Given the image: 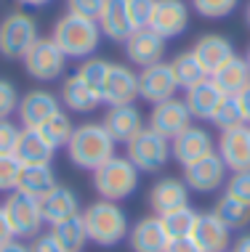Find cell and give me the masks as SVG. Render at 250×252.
<instances>
[{
	"mask_svg": "<svg viewBox=\"0 0 250 252\" xmlns=\"http://www.w3.org/2000/svg\"><path fill=\"white\" fill-rule=\"evenodd\" d=\"M229 252H250V234H242L232 242V250Z\"/></svg>",
	"mask_w": 250,
	"mask_h": 252,
	"instance_id": "681fc988",
	"label": "cell"
},
{
	"mask_svg": "<svg viewBox=\"0 0 250 252\" xmlns=\"http://www.w3.org/2000/svg\"><path fill=\"white\" fill-rule=\"evenodd\" d=\"M80 215H83L88 239L93 244H99V247H114L131 231L125 210L117 202H109V199H99V202L88 204Z\"/></svg>",
	"mask_w": 250,
	"mask_h": 252,
	"instance_id": "3957f363",
	"label": "cell"
},
{
	"mask_svg": "<svg viewBox=\"0 0 250 252\" xmlns=\"http://www.w3.org/2000/svg\"><path fill=\"white\" fill-rule=\"evenodd\" d=\"M30 252H64V250L59 247L56 236H53L51 231H48V234H37V236H32Z\"/></svg>",
	"mask_w": 250,
	"mask_h": 252,
	"instance_id": "ee69618b",
	"label": "cell"
},
{
	"mask_svg": "<svg viewBox=\"0 0 250 252\" xmlns=\"http://www.w3.org/2000/svg\"><path fill=\"white\" fill-rule=\"evenodd\" d=\"M168 242H171V236H168L160 215L141 218L128 231V244L133 252H165Z\"/></svg>",
	"mask_w": 250,
	"mask_h": 252,
	"instance_id": "44dd1931",
	"label": "cell"
},
{
	"mask_svg": "<svg viewBox=\"0 0 250 252\" xmlns=\"http://www.w3.org/2000/svg\"><path fill=\"white\" fill-rule=\"evenodd\" d=\"M62 109V98L56 96V93L45 91V88H32V91H27L22 98H19V122H22V127H32V130H37L43 122H48L53 114Z\"/></svg>",
	"mask_w": 250,
	"mask_h": 252,
	"instance_id": "7c38bea8",
	"label": "cell"
},
{
	"mask_svg": "<svg viewBox=\"0 0 250 252\" xmlns=\"http://www.w3.org/2000/svg\"><path fill=\"white\" fill-rule=\"evenodd\" d=\"M211 122L218 127L221 133L232 130V127H237V125H245V120H242V109L237 104V96H224L221 98V104H218V109H215Z\"/></svg>",
	"mask_w": 250,
	"mask_h": 252,
	"instance_id": "d590c367",
	"label": "cell"
},
{
	"mask_svg": "<svg viewBox=\"0 0 250 252\" xmlns=\"http://www.w3.org/2000/svg\"><path fill=\"white\" fill-rule=\"evenodd\" d=\"M96 22L101 27V35L114 40V43H125V37L133 32L128 0H104V8H101Z\"/></svg>",
	"mask_w": 250,
	"mask_h": 252,
	"instance_id": "cb8c5ba5",
	"label": "cell"
},
{
	"mask_svg": "<svg viewBox=\"0 0 250 252\" xmlns=\"http://www.w3.org/2000/svg\"><path fill=\"white\" fill-rule=\"evenodd\" d=\"M40 135H43L45 141L53 146V149H67V144H70V138H72V133H75V122H72V117L67 112H62L59 109L56 114L48 120V122H43V125L37 127Z\"/></svg>",
	"mask_w": 250,
	"mask_h": 252,
	"instance_id": "d6a6232c",
	"label": "cell"
},
{
	"mask_svg": "<svg viewBox=\"0 0 250 252\" xmlns=\"http://www.w3.org/2000/svg\"><path fill=\"white\" fill-rule=\"evenodd\" d=\"M179 93V83L171 69V61H157L152 66L139 69V98L146 104H160V101L176 98Z\"/></svg>",
	"mask_w": 250,
	"mask_h": 252,
	"instance_id": "9c48e42d",
	"label": "cell"
},
{
	"mask_svg": "<svg viewBox=\"0 0 250 252\" xmlns=\"http://www.w3.org/2000/svg\"><path fill=\"white\" fill-rule=\"evenodd\" d=\"M139 101V72L131 64H112L101 88V104L125 106Z\"/></svg>",
	"mask_w": 250,
	"mask_h": 252,
	"instance_id": "8fae6325",
	"label": "cell"
},
{
	"mask_svg": "<svg viewBox=\"0 0 250 252\" xmlns=\"http://www.w3.org/2000/svg\"><path fill=\"white\" fill-rule=\"evenodd\" d=\"M221 98H224V93L218 91V85L213 83L211 77H205L202 83L192 85L186 91L184 96V104L189 109V114H192V120H200V122H211L215 109H218Z\"/></svg>",
	"mask_w": 250,
	"mask_h": 252,
	"instance_id": "603a6c76",
	"label": "cell"
},
{
	"mask_svg": "<svg viewBox=\"0 0 250 252\" xmlns=\"http://www.w3.org/2000/svg\"><path fill=\"white\" fill-rule=\"evenodd\" d=\"M215 154L224 159L229 173L250 170V125H237L221 133L218 144H215Z\"/></svg>",
	"mask_w": 250,
	"mask_h": 252,
	"instance_id": "ac0fdd59",
	"label": "cell"
},
{
	"mask_svg": "<svg viewBox=\"0 0 250 252\" xmlns=\"http://www.w3.org/2000/svg\"><path fill=\"white\" fill-rule=\"evenodd\" d=\"M22 127L11 120H0V154H13V149L19 144Z\"/></svg>",
	"mask_w": 250,
	"mask_h": 252,
	"instance_id": "b9f144b4",
	"label": "cell"
},
{
	"mask_svg": "<svg viewBox=\"0 0 250 252\" xmlns=\"http://www.w3.org/2000/svg\"><path fill=\"white\" fill-rule=\"evenodd\" d=\"M22 5H30V8H40V5H48L51 0H19Z\"/></svg>",
	"mask_w": 250,
	"mask_h": 252,
	"instance_id": "f907efd6",
	"label": "cell"
},
{
	"mask_svg": "<svg viewBox=\"0 0 250 252\" xmlns=\"http://www.w3.org/2000/svg\"><path fill=\"white\" fill-rule=\"evenodd\" d=\"M211 80L218 85V91L224 93V96H237V93H242L250 85V69H248L245 56H237V53H234L232 59L224 61V64L211 74Z\"/></svg>",
	"mask_w": 250,
	"mask_h": 252,
	"instance_id": "484cf974",
	"label": "cell"
},
{
	"mask_svg": "<svg viewBox=\"0 0 250 252\" xmlns=\"http://www.w3.org/2000/svg\"><path fill=\"white\" fill-rule=\"evenodd\" d=\"M125 157L136 165L139 173H160L171 159V141L144 127L131 144H125Z\"/></svg>",
	"mask_w": 250,
	"mask_h": 252,
	"instance_id": "52a82bcc",
	"label": "cell"
},
{
	"mask_svg": "<svg viewBox=\"0 0 250 252\" xmlns=\"http://www.w3.org/2000/svg\"><path fill=\"white\" fill-rule=\"evenodd\" d=\"M211 213L218 218L229 231H242V228L250 226V204L234 199V196H229V194H221L218 199H215Z\"/></svg>",
	"mask_w": 250,
	"mask_h": 252,
	"instance_id": "f546056e",
	"label": "cell"
},
{
	"mask_svg": "<svg viewBox=\"0 0 250 252\" xmlns=\"http://www.w3.org/2000/svg\"><path fill=\"white\" fill-rule=\"evenodd\" d=\"M226 178H229V167L215 152L202 157L194 165L184 167V183L189 186V191H197V194L218 191V189L226 186Z\"/></svg>",
	"mask_w": 250,
	"mask_h": 252,
	"instance_id": "30bf717a",
	"label": "cell"
},
{
	"mask_svg": "<svg viewBox=\"0 0 250 252\" xmlns=\"http://www.w3.org/2000/svg\"><path fill=\"white\" fill-rule=\"evenodd\" d=\"M22 61H24V72L37 83H56L67 72V56L51 37H37Z\"/></svg>",
	"mask_w": 250,
	"mask_h": 252,
	"instance_id": "8992f818",
	"label": "cell"
},
{
	"mask_svg": "<svg viewBox=\"0 0 250 252\" xmlns=\"http://www.w3.org/2000/svg\"><path fill=\"white\" fill-rule=\"evenodd\" d=\"M213 152H215V141H213L211 130L197 127V125H189L184 133H179L171 141V157L181 167L194 165V162H200L202 157H208Z\"/></svg>",
	"mask_w": 250,
	"mask_h": 252,
	"instance_id": "9a60e30c",
	"label": "cell"
},
{
	"mask_svg": "<svg viewBox=\"0 0 250 252\" xmlns=\"http://www.w3.org/2000/svg\"><path fill=\"white\" fill-rule=\"evenodd\" d=\"M245 61H248V69H250V48H248V53H245Z\"/></svg>",
	"mask_w": 250,
	"mask_h": 252,
	"instance_id": "f5cc1de1",
	"label": "cell"
},
{
	"mask_svg": "<svg viewBox=\"0 0 250 252\" xmlns=\"http://www.w3.org/2000/svg\"><path fill=\"white\" fill-rule=\"evenodd\" d=\"M40 213H43L45 223L56 226V223L67 220V218L80 215V199L70 186H56L53 191H48L40 199Z\"/></svg>",
	"mask_w": 250,
	"mask_h": 252,
	"instance_id": "d4e9b609",
	"label": "cell"
},
{
	"mask_svg": "<svg viewBox=\"0 0 250 252\" xmlns=\"http://www.w3.org/2000/svg\"><path fill=\"white\" fill-rule=\"evenodd\" d=\"M19 106V93L11 80L0 77V120H11V114Z\"/></svg>",
	"mask_w": 250,
	"mask_h": 252,
	"instance_id": "60d3db41",
	"label": "cell"
},
{
	"mask_svg": "<svg viewBox=\"0 0 250 252\" xmlns=\"http://www.w3.org/2000/svg\"><path fill=\"white\" fill-rule=\"evenodd\" d=\"M40 37L37 22L27 11H11L0 19V56L3 59H24L32 43Z\"/></svg>",
	"mask_w": 250,
	"mask_h": 252,
	"instance_id": "5b68a950",
	"label": "cell"
},
{
	"mask_svg": "<svg viewBox=\"0 0 250 252\" xmlns=\"http://www.w3.org/2000/svg\"><path fill=\"white\" fill-rule=\"evenodd\" d=\"M171 69L176 74V83H179V88H184V91H189L192 85H197V83H202V80L208 77L205 66L197 61V56L192 53V48L176 53V56L171 59Z\"/></svg>",
	"mask_w": 250,
	"mask_h": 252,
	"instance_id": "1f68e13d",
	"label": "cell"
},
{
	"mask_svg": "<svg viewBox=\"0 0 250 252\" xmlns=\"http://www.w3.org/2000/svg\"><path fill=\"white\" fill-rule=\"evenodd\" d=\"M19 173H22V162L13 154H0V191H16Z\"/></svg>",
	"mask_w": 250,
	"mask_h": 252,
	"instance_id": "74e56055",
	"label": "cell"
},
{
	"mask_svg": "<svg viewBox=\"0 0 250 252\" xmlns=\"http://www.w3.org/2000/svg\"><path fill=\"white\" fill-rule=\"evenodd\" d=\"M101 8H104V0H67V11L75 13L83 19H93L96 22Z\"/></svg>",
	"mask_w": 250,
	"mask_h": 252,
	"instance_id": "7bdbcfd3",
	"label": "cell"
},
{
	"mask_svg": "<svg viewBox=\"0 0 250 252\" xmlns=\"http://www.w3.org/2000/svg\"><path fill=\"white\" fill-rule=\"evenodd\" d=\"M157 0H128V13H131L133 30H141V27H149L152 13Z\"/></svg>",
	"mask_w": 250,
	"mask_h": 252,
	"instance_id": "ab89813d",
	"label": "cell"
},
{
	"mask_svg": "<svg viewBox=\"0 0 250 252\" xmlns=\"http://www.w3.org/2000/svg\"><path fill=\"white\" fill-rule=\"evenodd\" d=\"M226 191L229 196H234V199L250 204V170H237V173H229L226 178Z\"/></svg>",
	"mask_w": 250,
	"mask_h": 252,
	"instance_id": "f35d334b",
	"label": "cell"
},
{
	"mask_svg": "<svg viewBox=\"0 0 250 252\" xmlns=\"http://www.w3.org/2000/svg\"><path fill=\"white\" fill-rule=\"evenodd\" d=\"M56 186H59L56 173L51 170V165H22V173H19V181H16V191L35 196V199H43Z\"/></svg>",
	"mask_w": 250,
	"mask_h": 252,
	"instance_id": "f1b7e54d",
	"label": "cell"
},
{
	"mask_svg": "<svg viewBox=\"0 0 250 252\" xmlns=\"http://www.w3.org/2000/svg\"><path fill=\"white\" fill-rule=\"evenodd\" d=\"M192 53L197 56V61L205 66L208 77H211L224 61H229L234 56V45H232V40L218 35V32H208V35L197 37V43L192 45Z\"/></svg>",
	"mask_w": 250,
	"mask_h": 252,
	"instance_id": "7402d4cb",
	"label": "cell"
},
{
	"mask_svg": "<svg viewBox=\"0 0 250 252\" xmlns=\"http://www.w3.org/2000/svg\"><path fill=\"white\" fill-rule=\"evenodd\" d=\"M192 242L200 247V252H229L232 250V231L213 213H197Z\"/></svg>",
	"mask_w": 250,
	"mask_h": 252,
	"instance_id": "ffe728a7",
	"label": "cell"
},
{
	"mask_svg": "<svg viewBox=\"0 0 250 252\" xmlns=\"http://www.w3.org/2000/svg\"><path fill=\"white\" fill-rule=\"evenodd\" d=\"M165 43L168 40L160 37L152 27L133 30L123 43L125 45V59L131 61V64H136L139 69L152 66V64H157V61H165Z\"/></svg>",
	"mask_w": 250,
	"mask_h": 252,
	"instance_id": "4fadbf2b",
	"label": "cell"
},
{
	"mask_svg": "<svg viewBox=\"0 0 250 252\" xmlns=\"http://www.w3.org/2000/svg\"><path fill=\"white\" fill-rule=\"evenodd\" d=\"M192 125V114L184 104V98H168V101H160V104L152 106L149 112V125L154 133H160L163 138L173 141L179 133H184L186 127Z\"/></svg>",
	"mask_w": 250,
	"mask_h": 252,
	"instance_id": "5bb4252c",
	"label": "cell"
},
{
	"mask_svg": "<svg viewBox=\"0 0 250 252\" xmlns=\"http://www.w3.org/2000/svg\"><path fill=\"white\" fill-rule=\"evenodd\" d=\"M59 98H62V104L70 109V112H77V114H88V112H93L96 106H101V96L93 91V88H88L77 74L64 77L62 96Z\"/></svg>",
	"mask_w": 250,
	"mask_h": 252,
	"instance_id": "83f0119b",
	"label": "cell"
},
{
	"mask_svg": "<svg viewBox=\"0 0 250 252\" xmlns=\"http://www.w3.org/2000/svg\"><path fill=\"white\" fill-rule=\"evenodd\" d=\"M245 22H248V27H250V3H248V8H245Z\"/></svg>",
	"mask_w": 250,
	"mask_h": 252,
	"instance_id": "816d5d0a",
	"label": "cell"
},
{
	"mask_svg": "<svg viewBox=\"0 0 250 252\" xmlns=\"http://www.w3.org/2000/svg\"><path fill=\"white\" fill-rule=\"evenodd\" d=\"M104 130L112 135L114 144H131L136 135L144 130V114H141L139 106L125 104V106H109L104 112V120H101Z\"/></svg>",
	"mask_w": 250,
	"mask_h": 252,
	"instance_id": "e0dca14e",
	"label": "cell"
},
{
	"mask_svg": "<svg viewBox=\"0 0 250 252\" xmlns=\"http://www.w3.org/2000/svg\"><path fill=\"white\" fill-rule=\"evenodd\" d=\"M11 239H16V236H13V228H11L8 218H5L3 207H0V247H3L5 242H11Z\"/></svg>",
	"mask_w": 250,
	"mask_h": 252,
	"instance_id": "bcb514c9",
	"label": "cell"
},
{
	"mask_svg": "<svg viewBox=\"0 0 250 252\" xmlns=\"http://www.w3.org/2000/svg\"><path fill=\"white\" fill-rule=\"evenodd\" d=\"M194 220H197V210L184 204L179 210H171V213L163 215V226L168 231L171 239H184V236H192Z\"/></svg>",
	"mask_w": 250,
	"mask_h": 252,
	"instance_id": "836d02e7",
	"label": "cell"
},
{
	"mask_svg": "<svg viewBox=\"0 0 250 252\" xmlns=\"http://www.w3.org/2000/svg\"><path fill=\"white\" fill-rule=\"evenodd\" d=\"M165 252H200V247L192 242V236H184V239H171L168 242Z\"/></svg>",
	"mask_w": 250,
	"mask_h": 252,
	"instance_id": "f6af8a7d",
	"label": "cell"
},
{
	"mask_svg": "<svg viewBox=\"0 0 250 252\" xmlns=\"http://www.w3.org/2000/svg\"><path fill=\"white\" fill-rule=\"evenodd\" d=\"M237 104L242 109V120H245V125H250V85L242 93H237Z\"/></svg>",
	"mask_w": 250,
	"mask_h": 252,
	"instance_id": "7dc6e473",
	"label": "cell"
},
{
	"mask_svg": "<svg viewBox=\"0 0 250 252\" xmlns=\"http://www.w3.org/2000/svg\"><path fill=\"white\" fill-rule=\"evenodd\" d=\"M139 181H141V173L136 170V165L120 154L109 157L101 167L93 170V189H96L101 199H109V202L128 199L139 189Z\"/></svg>",
	"mask_w": 250,
	"mask_h": 252,
	"instance_id": "277c9868",
	"label": "cell"
},
{
	"mask_svg": "<svg viewBox=\"0 0 250 252\" xmlns=\"http://www.w3.org/2000/svg\"><path fill=\"white\" fill-rule=\"evenodd\" d=\"M146 202H149V210L154 215L163 218L165 213H171V210H179V207H184V204H189V186L184 183V178L165 175V178L152 183Z\"/></svg>",
	"mask_w": 250,
	"mask_h": 252,
	"instance_id": "d6986e66",
	"label": "cell"
},
{
	"mask_svg": "<svg viewBox=\"0 0 250 252\" xmlns=\"http://www.w3.org/2000/svg\"><path fill=\"white\" fill-rule=\"evenodd\" d=\"M240 0H192V8L202 19H226L232 16Z\"/></svg>",
	"mask_w": 250,
	"mask_h": 252,
	"instance_id": "8d00e7d4",
	"label": "cell"
},
{
	"mask_svg": "<svg viewBox=\"0 0 250 252\" xmlns=\"http://www.w3.org/2000/svg\"><path fill=\"white\" fill-rule=\"evenodd\" d=\"M0 207H3L5 218H8L16 239H32V236H37L45 223L43 213H40V199L27 196L22 191H11Z\"/></svg>",
	"mask_w": 250,
	"mask_h": 252,
	"instance_id": "ba28073f",
	"label": "cell"
},
{
	"mask_svg": "<svg viewBox=\"0 0 250 252\" xmlns=\"http://www.w3.org/2000/svg\"><path fill=\"white\" fill-rule=\"evenodd\" d=\"M51 234L56 236L59 247L64 252H83L85 244L91 242L88 239V231H85V223H83V215L67 218V220L51 226Z\"/></svg>",
	"mask_w": 250,
	"mask_h": 252,
	"instance_id": "4dcf8cb0",
	"label": "cell"
},
{
	"mask_svg": "<svg viewBox=\"0 0 250 252\" xmlns=\"http://www.w3.org/2000/svg\"><path fill=\"white\" fill-rule=\"evenodd\" d=\"M101 37L104 35H101L99 22L75 16V13H70V11L56 19L53 32H51V40L62 48L64 56L67 59H77V61L93 56L96 48L101 45Z\"/></svg>",
	"mask_w": 250,
	"mask_h": 252,
	"instance_id": "6da1fadb",
	"label": "cell"
},
{
	"mask_svg": "<svg viewBox=\"0 0 250 252\" xmlns=\"http://www.w3.org/2000/svg\"><path fill=\"white\" fill-rule=\"evenodd\" d=\"M114 141L112 135L104 130L101 122H83L75 125L70 144H67V157L70 162L80 170H96L101 167L109 157H114Z\"/></svg>",
	"mask_w": 250,
	"mask_h": 252,
	"instance_id": "7a4b0ae2",
	"label": "cell"
},
{
	"mask_svg": "<svg viewBox=\"0 0 250 252\" xmlns=\"http://www.w3.org/2000/svg\"><path fill=\"white\" fill-rule=\"evenodd\" d=\"M149 27L163 40H176L189 30V5L186 0H157Z\"/></svg>",
	"mask_w": 250,
	"mask_h": 252,
	"instance_id": "2e32d148",
	"label": "cell"
},
{
	"mask_svg": "<svg viewBox=\"0 0 250 252\" xmlns=\"http://www.w3.org/2000/svg\"><path fill=\"white\" fill-rule=\"evenodd\" d=\"M109 66H112V61L99 59V56H88V59L80 61L75 74L88 88H93V91L101 96V88H104V80H107V74H109Z\"/></svg>",
	"mask_w": 250,
	"mask_h": 252,
	"instance_id": "e575fe53",
	"label": "cell"
},
{
	"mask_svg": "<svg viewBox=\"0 0 250 252\" xmlns=\"http://www.w3.org/2000/svg\"><path fill=\"white\" fill-rule=\"evenodd\" d=\"M0 252H30V244H24L22 239H11L0 247Z\"/></svg>",
	"mask_w": 250,
	"mask_h": 252,
	"instance_id": "c3c4849f",
	"label": "cell"
},
{
	"mask_svg": "<svg viewBox=\"0 0 250 252\" xmlns=\"http://www.w3.org/2000/svg\"><path fill=\"white\" fill-rule=\"evenodd\" d=\"M53 154H56V149L40 135V130L22 127L19 144H16V149H13V157H16L22 165H51Z\"/></svg>",
	"mask_w": 250,
	"mask_h": 252,
	"instance_id": "4316f807",
	"label": "cell"
}]
</instances>
